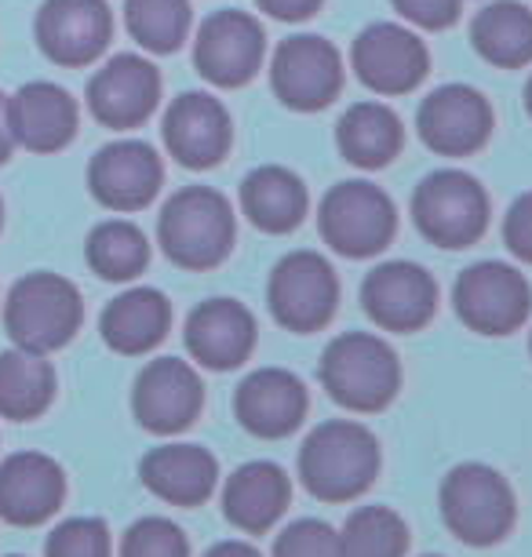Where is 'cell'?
<instances>
[{
    "label": "cell",
    "instance_id": "obj_12",
    "mask_svg": "<svg viewBox=\"0 0 532 557\" xmlns=\"http://www.w3.org/2000/svg\"><path fill=\"white\" fill-rule=\"evenodd\" d=\"M350 66L354 77L375 96H409L431 70V55L409 26L372 23L354 37Z\"/></svg>",
    "mask_w": 532,
    "mask_h": 557
},
{
    "label": "cell",
    "instance_id": "obj_45",
    "mask_svg": "<svg viewBox=\"0 0 532 557\" xmlns=\"http://www.w3.org/2000/svg\"><path fill=\"white\" fill-rule=\"evenodd\" d=\"M8 557H18V554H8Z\"/></svg>",
    "mask_w": 532,
    "mask_h": 557
},
{
    "label": "cell",
    "instance_id": "obj_41",
    "mask_svg": "<svg viewBox=\"0 0 532 557\" xmlns=\"http://www.w3.org/2000/svg\"><path fill=\"white\" fill-rule=\"evenodd\" d=\"M12 146L15 139H12V128H8V99L0 96V164L12 157Z\"/></svg>",
    "mask_w": 532,
    "mask_h": 557
},
{
    "label": "cell",
    "instance_id": "obj_2",
    "mask_svg": "<svg viewBox=\"0 0 532 557\" xmlns=\"http://www.w3.org/2000/svg\"><path fill=\"white\" fill-rule=\"evenodd\" d=\"M318 380L336 405L350 412H383L401 386L398 354L387 339L372 332H343L336 335L318 364Z\"/></svg>",
    "mask_w": 532,
    "mask_h": 557
},
{
    "label": "cell",
    "instance_id": "obj_29",
    "mask_svg": "<svg viewBox=\"0 0 532 557\" xmlns=\"http://www.w3.org/2000/svg\"><path fill=\"white\" fill-rule=\"evenodd\" d=\"M471 45L488 66L521 70L532 62V12L518 0H493L471 23Z\"/></svg>",
    "mask_w": 532,
    "mask_h": 557
},
{
    "label": "cell",
    "instance_id": "obj_46",
    "mask_svg": "<svg viewBox=\"0 0 532 557\" xmlns=\"http://www.w3.org/2000/svg\"><path fill=\"white\" fill-rule=\"evenodd\" d=\"M0 212H4V208H0Z\"/></svg>",
    "mask_w": 532,
    "mask_h": 557
},
{
    "label": "cell",
    "instance_id": "obj_4",
    "mask_svg": "<svg viewBox=\"0 0 532 557\" xmlns=\"http://www.w3.org/2000/svg\"><path fill=\"white\" fill-rule=\"evenodd\" d=\"M437 503L445 529L467 546H496L515 529V492L485 462H460L448 470Z\"/></svg>",
    "mask_w": 532,
    "mask_h": 557
},
{
    "label": "cell",
    "instance_id": "obj_44",
    "mask_svg": "<svg viewBox=\"0 0 532 557\" xmlns=\"http://www.w3.org/2000/svg\"><path fill=\"white\" fill-rule=\"evenodd\" d=\"M529 350H532V335H529Z\"/></svg>",
    "mask_w": 532,
    "mask_h": 557
},
{
    "label": "cell",
    "instance_id": "obj_36",
    "mask_svg": "<svg viewBox=\"0 0 532 557\" xmlns=\"http://www.w3.org/2000/svg\"><path fill=\"white\" fill-rule=\"evenodd\" d=\"M274 557H343L339 532L321 518H299L274 540Z\"/></svg>",
    "mask_w": 532,
    "mask_h": 557
},
{
    "label": "cell",
    "instance_id": "obj_38",
    "mask_svg": "<svg viewBox=\"0 0 532 557\" xmlns=\"http://www.w3.org/2000/svg\"><path fill=\"white\" fill-rule=\"evenodd\" d=\"M504 245L515 259L532 262V190L521 194L504 219Z\"/></svg>",
    "mask_w": 532,
    "mask_h": 557
},
{
    "label": "cell",
    "instance_id": "obj_14",
    "mask_svg": "<svg viewBox=\"0 0 532 557\" xmlns=\"http://www.w3.org/2000/svg\"><path fill=\"white\" fill-rule=\"evenodd\" d=\"M205 408V383L180 357H158L135 375L132 412L143 430L161 437L183 434Z\"/></svg>",
    "mask_w": 532,
    "mask_h": 557
},
{
    "label": "cell",
    "instance_id": "obj_23",
    "mask_svg": "<svg viewBox=\"0 0 532 557\" xmlns=\"http://www.w3.org/2000/svg\"><path fill=\"white\" fill-rule=\"evenodd\" d=\"M8 128L18 146L34 153H55L77 135V102L51 81L23 84L8 99Z\"/></svg>",
    "mask_w": 532,
    "mask_h": 557
},
{
    "label": "cell",
    "instance_id": "obj_18",
    "mask_svg": "<svg viewBox=\"0 0 532 557\" xmlns=\"http://www.w3.org/2000/svg\"><path fill=\"white\" fill-rule=\"evenodd\" d=\"M113 37L107 0H45L37 12V45L55 66H91Z\"/></svg>",
    "mask_w": 532,
    "mask_h": 557
},
{
    "label": "cell",
    "instance_id": "obj_26",
    "mask_svg": "<svg viewBox=\"0 0 532 557\" xmlns=\"http://www.w3.org/2000/svg\"><path fill=\"white\" fill-rule=\"evenodd\" d=\"M172 329V302L158 288H128L107 302L99 332L113 354H150Z\"/></svg>",
    "mask_w": 532,
    "mask_h": 557
},
{
    "label": "cell",
    "instance_id": "obj_1",
    "mask_svg": "<svg viewBox=\"0 0 532 557\" xmlns=\"http://www.w3.org/2000/svg\"><path fill=\"white\" fill-rule=\"evenodd\" d=\"M380 474V441L369 426L329 419L299 448V481L321 503H350Z\"/></svg>",
    "mask_w": 532,
    "mask_h": 557
},
{
    "label": "cell",
    "instance_id": "obj_32",
    "mask_svg": "<svg viewBox=\"0 0 532 557\" xmlns=\"http://www.w3.org/2000/svg\"><path fill=\"white\" fill-rule=\"evenodd\" d=\"M124 26L150 55H172L190 34V0H124Z\"/></svg>",
    "mask_w": 532,
    "mask_h": 557
},
{
    "label": "cell",
    "instance_id": "obj_37",
    "mask_svg": "<svg viewBox=\"0 0 532 557\" xmlns=\"http://www.w3.org/2000/svg\"><path fill=\"white\" fill-rule=\"evenodd\" d=\"M391 4L405 23L420 29H445L460 18L463 0H391Z\"/></svg>",
    "mask_w": 532,
    "mask_h": 557
},
{
    "label": "cell",
    "instance_id": "obj_6",
    "mask_svg": "<svg viewBox=\"0 0 532 557\" xmlns=\"http://www.w3.org/2000/svg\"><path fill=\"white\" fill-rule=\"evenodd\" d=\"M318 230L332 251L347 259H369L391 245L398 212L387 190H380L369 178H347L321 197Z\"/></svg>",
    "mask_w": 532,
    "mask_h": 557
},
{
    "label": "cell",
    "instance_id": "obj_17",
    "mask_svg": "<svg viewBox=\"0 0 532 557\" xmlns=\"http://www.w3.org/2000/svg\"><path fill=\"white\" fill-rule=\"evenodd\" d=\"M164 183L161 157L143 139H117L91 157L88 190L110 212H143Z\"/></svg>",
    "mask_w": 532,
    "mask_h": 557
},
{
    "label": "cell",
    "instance_id": "obj_34",
    "mask_svg": "<svg viewBox=\"0 0 532 557\" xmlns=\"http://www.w3.org/2000/svg\"><path fill=\"white\" fill-rule=\"evenodd\" d=\"M121 557H190V543L169 518H139L124 532Z\"/></svg>",
    "mask_w": 532,
    "mask_h": 557
},
{
    "label": "cell",
    "instance_id": "obj_24",
    "mask_svg": "<svg viewBox=\"0 0 532 557\" xmlns=\"http://www.w3.org/2000/svg\"><path fill=\"white\" fill-rule=\"evenodd\" d=\"M143 485L158 499L172 503V507H205L215 492L219 481V462L205 445H161L146 451L139 462Z\"/></svg>",
    "mask_w": 532,
    "mask_h": 557
},
{
    "label": "cell",
    "instance_id": "obj_27",
    "mask_svg": "<svg viewBox=\"0 0 532 557\" xmlns=\"http://www.w3.org/2000/svg\"><path fill=\"white\" fill-rule=\"evenodd\" d=\"M242 208L263 234H292L307 215V186L292 168L263 164L242 183Z\"/></svg>",
    "mask_w": 532,
    "mask_h": 557
},
{
    "label": "cell",
    "instance_id": "obj_42",
    "mask_svg": "<svg viewBox=\"0 0 532 557\" xmlns=\"http://www.w3.org/2000/svg\"><path fill=\"white\" fill-rule=\"evenodd\" d=\"M525 110H529V117H532V77L525 84Z\"/></svg>",
    "mask_w": 532,
    "mask_h": 557
},
{
    "label": "cell",
    "instance_id": "obj_25",
    "mask_svg": "<svg viewBox=\"0 0 532 557\" xmlns=\"http://www.w3.org/2000/svg\"><path fill=\"white\" fill-rule=\"evenodd\" d=\"M292 503V481L277 462L252 459L237 467L223 485V513L245 535H263Z\"/></svg>",
    "mask_w": 532,
    "mask_h": 557
},
{
    "label": "cell",
    "instance_id": "obj_28",
    "mask_svg": "<svg viewBox=\"0 0 532 557\" xmlns=\"http://www.w3.org/2000/svg\"><path fill=\"white\" fill-rule=\"evenodd\" d=\"M336 146L354 168L375 172L387 168L405 146V128L398 113L383 102H354L336 124Z\"/></svg>",
    "mask_w": 532,
    "mask_h": 557
},
{
    "label": "cell",
    "instance_id": "obj_10",
    "mask_svg": "<svg viewBox=\"0 0 532 557\" xmlns=\"http://www.w3.org/2000/svg\"><path fill=\"white\" fill-rule=\"evenodd\" d=\"M270 88L281 107L296 113L325 110L343 88V62L332 40L318 34H292L270 59Z\"/></svg>",
    "mask_w": 532,
    "mask_h": 557
},
{
    "label": "cell",
    "instance_id": "obj_31",
    "mask_svg": "<svg viewBox=\"0 0 532 557\" xmlns=\"http://www.w3.org/2000/svg\"><path fill=\"white\" fill-rule=\"evenodd\" d=\"M85 256L102 281H135L150 262V240L128 219H107L88 234Z\"/></svg>",
    "mask_w": 532,
    "mask_h": 557
},
{
    "label": "cell",
    "instance_id": "obj_8",
    "mask_svg": "<svg viewBox=\"0 0 532 557\" xmlns=\"http://www.w3.org/2000/svg\"><path fill=\"white\" fill-rule=\"evenodd\" d=\"M339 281L321 251L299 248L274 262L267 281V307L285 332L314 335L336 318Z\"/></svg>",
    "mask_w": 532,
    "mask_h": 557
},
{
    "label": "cell",
    "instance_id": "obj_43",
    "mask_svg": "<svg viewBox=\"0 0 532 557\" xmlns=\"http://www.w3.org/2000/svg\"><path fill=\"white\" fill-rule=\"evenodd\" d=\"M423 557H442V554H423Z\"/></svg>",
    "mask_w": 532,
    "mask_h": 557
},
{
    "label": "cell",
    "instance_id": "obj_16",
    "mask_svg": "<svg viewBox=\"0 0 532 557\" xmlns=\"http://www.w3.org/2000/svg\"><path fill=\"white\" fill-rule=\"evenodd\" d=\"M361 307L383 332H420L437 310V285L409 259L380 262L361 281Z\"/></svg>",
    "mask_w": 532,
    "mask_h": 557
},
{
    "label": "cell",
    "instance_id": "obj_9",
    "mask_svg": "<svg viewBox=\"0 0 532 557\" xmlns=\"http://www.w3.org/2000/svg\"><path fill=\"white\" fill-rule=\"evenodd\" d=\"M453 307L456 318L478 335H510L529 321L532 288L521 270L499 259H485L456 277Z\"/></svg>",
    "mask_w": 532,
    "mask_h": 557
},
{
    "label": "cell",
    "instance_id": "obj_30",
    "mask_svg": "<svg viewBox=\"0 0 532 557\" xmlns=\"http://www.w3.org/2000/svg\"><path fill=\"white\" fill-rule=\"evenodd\" d=\"M51 401H55V368L45 361V354L23 346L0 354V416L26 423L45 416Z\"/></svg>",
    "mask_w": 532,
    "mask_h": 557
},
{
    "label": "cell",
    "instance_id": "obj_22",
    "mask_svg": "<svg viewBox=\"0 0 532 557\" xmlns=\"http://www.w3.org/2000/svg\"><path fill=\"white\" fill-rule=\"evenodd\" d=\"M66 499V474L51 456L15 451L0 462V518L18 529L45 524Z\"/></svg>",
    "mask_w": 532,
    "mask_h": 557
},
{
    "label": "cell",
    "instance_id": "obj_21",
    "mask_svg": "<svg viewBox=\"0 0 532 557\" xmlns=\"http://www.w3.org/2000/svg\"><path fill=\"white\" fill-rule=\"evenodd\" d=\"M186 350L212 372H231L245 364L256 346V318L237 299H205L186 318Z\"/></svg>",
    "mask_w": 532,
    "mask_h": 557
},
{
    "label": "cell",
    "instance_id": "obj_35",
    "mask_svg": "<svg viewBox=\"0 0 532 557\" xmlns=\"http://www.w3.org/2000/svg\"><path fill=\"white\" fill-rule=\"evenodd\" d=\"M45 557H110V529L102 518H70L48 535Z\"/></svg>",
    "mask_w": 532,
    "mask_h": 557
},
{
    "label": "cell",
    "instance_id": "obj_11",
    "mask_svg": "<svg viewBox=\"0 0 532 557\" xmlns=\"http://www.w3.org/2000/svg\"><path fill=\"white\" fill-rule=\"evenodd\" d=\"M267 55V34L256 15L223 8L208 15L194 40V66L215 88H242L256 77Z\"/></svg>",
    "mask_w": 532,
    "mask_h": 557
},
{
    "label": "cell",
    "instance_id": "obj_13",
    "mask_svg": "<svg viewBox=\"0 0 532 557\" xmlns=\"http://www.w3.org/2000/svg\"><path fill=\"white\" fill-rule=\"evenodd\" d=\"M416 132L437 157H471L493 135V107L471 84H442L420 102Z\"/></svg>",
    "mask_w": 532,
    "mask_h": 557
},
{
    "label": "cell",
    "instance_id": "obj_3",
    "mask_svg": "<svg viewBox=\"0 0 532 557\" xmlns=\"http://www.w3.org/2000/svg\"><path fill=\"white\" fill-rule=\"evenodd\" d=\"M234 237V208L212 186H186V190L172 194L161 208V251L183 270H215L231 256Z\"/></svg>",
    "mask_w": 532,
    "mask_h": 557
},
{
    "label": "cell",
    "instance_id": "obj_33",
    "mask_svg": "<svg viewBox=\"0 0 532 557\" xmlns=\"http://www.w3.org/2000/svg\"><path fill=\"white\" fill-rule=\"evenodd\" d=\"M343 557H405L409 524L391 507H358L339 532Z\"/></svg>",
    "mask_w": 532,
    "mask_h": 557
},
{
    "label": "cell",
    "instance_id": "obj_5",
    "mask_svg": "<svg viewBox=\"0 0 532 557\" xmlns=\"http://www.w3.org/2000/svg\"><path fill=\"white\" fill-rule=\"evenodd\" d=\"M85 321V302L73 281L59 273H26L4 302V329L15 346L34 354L62 350Z\"/></svg>",
    "mask_w": 532,
    "mask_h": 557
},
{
    "label": "cell",
    "instance_id": "obj_7",
    "mask_svg": "<svg viewBox=\"0 0 532 557\" xmlns=\"http://www.w3.org/2000/svg\"><path fill=\"white\" fill-rule=\"evenodd\" d=\"M412 223L437 248H471L488 226V197L460 168L431 172L412 194Z\"/></svg>",
    "mask_w": 532,
    "mask_h": 557
},
{
    "label": "cell",
    "instance_id": "obj_39",
    "mask_svg": "<svg viewBox=\"0 0 532 557\" xmlns=\"http://www.w3.org/2000/svg\"><path fill=\"white\" fill-rule=\"evenodd\" d=\"M259 12L277 18V23H302V18L318 15L325 0H256Z\"/></svg>",
    "mask_w": 532,
    "mask_h": 557
},
{
    "label": "cell",
    "instance_id": "obj_20",
    "mask_svg": "<svg viewBox=\"0 0 532 557\" xmlns=\"http://www.w3.org/2000/svg\"><path fill=\"white\" fill-rule=\"evenodd\" d=\"M307 386L288 368H256L234 391V416L252 437L281 441L307 419Z\"/></svg>",
    "mask_w": 532,
    "mask_h": 557
},
{
    "label": "cell",
    "instance_id": "obj_19",
    "mask_svg": "<svg viewBox=\"0 0 532 557\" xmlns=\"http://www.w3.org/2000/svg\"><path fill=\"white\" fill-rule=\"evenodd\" d=\"M164 146L183 168L205 172L215 168L231 153L234 143V121L226 107L208 91H183L180 99H172L169 113H164Z\"/></svg>",
    "mask_w": 532,
    "mask_h": 557
},
{
    "label": "cell",
    "instance_id": "obj_15",
    "mask_svg": "<svg viewBox=\"0 0 532 557\" xmlns=\"http://www.w3.org/2000/svg\"><path fill=\"white\" fill-rule=\"evenodd\" d=\"M161 99V73L143 55H113L91 73L88 81V110L102 128L128 132L150 121Z\"/></svg>",
    "mask_w": 532,
    "mask_h": 557
},
{
    "label": "cell",
    "instance_id": "obj_40",
    "mask_svg": "<svg viewBox=\"0 0 532 557\" xmlns=\"http://www.w3.org/2000/svg\"><path fill=\"white\" fill-rule=\"evenodd\" d=\"M205 557H263V554H259L256 546L245 543V540H223V543L208 546Z\"/></svg>",
    "mask_w": 532,
    "mask_h": 557
}]
</instances>
